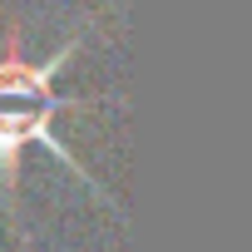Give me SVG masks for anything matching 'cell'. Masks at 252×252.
<instances>
[{"label":"cell","instance_id":"1","mask_svg":"<svg viewBox=\"0 0 252 252\" xmlns=\"http://www.w3.org/2000/svg\"><path fill=\"white\" fill-rule=\"evenodd\" d=\"M60 109H84V99H45L35 114H0V173H10V168H20V149L25 144H40V149H50V154H60L64 163H74L69 158V149L55 139V114Z\"/></svg>","mask_w":252,"mask_h":252},{"label":"cell","instance_id":"2","mask_svg":"<svg viewBox=\"0 0 252 252\" xmlns=\"http://www.w3.org/2000/svg\"><path fill=\"white\" fill-rule=\"evenodd\" d=\"M74 50H79V40L60 45L45 64H25V60H20V40H10V55L0 60V99H35V104L60 99V94H50V84H55V74L64 69V60H69Z\"/></svg>","mask_w":252,"mask_h":252}]
</instances>
